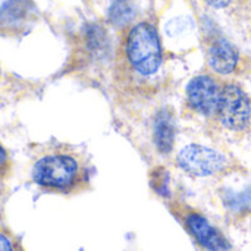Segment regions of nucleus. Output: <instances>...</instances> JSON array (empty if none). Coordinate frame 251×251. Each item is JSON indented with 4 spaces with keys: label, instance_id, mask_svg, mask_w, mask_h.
Returning a JSON list of instances; mask_svg holds the SVG:
<instances>
[{
    "label": "nucleus",
    "instance_id": "nucleus-1",
    "mask_svg": "<svg viewBox=\"0 0 251 251\" xmlns=\"http://www.w3.org/2000/svg\"><path fill=\"white\" fill-rule=\"evenodd\" d=\"M31 178L43 190L60 194L79 191L88 181L79 156L66 150H53L38 157L32 165Z\"/></svg>",
    "mask_w": 251,
    "mask_h": 251
},
{
    "label": "nucleus",
    "instance_id": "nucleus-2",
    "mask_svg": "<svg viewBox=\"0 0 251 251\" xmlns=\"http://www.w3.org/2000/svg\"><path fill=\"white\" fill-rule=\"evenodd\" d=\"M125 56L131 68L144 76L159 71L163 62V50L154 25L140 22L129 29L125 40Z\"/></svg>",
    "mask_w": 251,
    "mask_h": 251
},
{
    "label": "nucleus",
    "instance_id": "nucleus-3",
    "mask_svg": "<svg viewBox=\"0 0 251 251\" xmlns=\"http://www.w3.org/2000/svg\"><path fill=\"white\" fill-rule=\"evenodd\" d=\"M216 113L225 128L231 131H244L251 122V101L249 94L237 84L224 85Z\"/></svg>",
    "mask_w": 251,
    "mask_h": 251
},
{
    "label": "nucleus",
    "instance_id": "nucleus-4",
    "mask_svg": "<svg viewBox=\"0 0 251 251\" xmlns=\"http://www.w3.org/2000/svg\"><path fill=\"white\" fill-rule=\"evenodd\" d=\"M176 163L190 175L210 176L224 171L228 165V159L215 149L200 144H188L178 153Z\"/></svg>",
    "mask_w": 251,
    "mask_h": 251
},
{
    "label": "nucleus",
    "instance_id": "nucleus-5",
    "mask_svg": "<svg viewBox=\"0 0 251 251\" xmlns=\"http://www.w3.org/2000/svg\"><path fill=\"white\" fill-rule=\"evenodd\" d=\"M221 87L215 78L210 75H199L194 76L187 85V100L188 104L199 113L204 116H210L216 113Z\"/></svg>",
    "mask_w": 251,
    "mask_h": 251
},
{
    "label": "nucleus",
    "instance_id": "nucleus-6",
    "mask_svg": "<svg viewBox=\"0 0 251 251\" xmlns=\"http://www.w3.org/2000/svg\"><path fill=\"white\" fill-rule=\"evenodd\" d=\"M184 225L190 235L207 251H229L231 246L222 232L215 228L203 215L188 212L184 215Z\"/></svg>",
    "mask_w": 251,
    "mask_h": 251
},
{
    "label": "nucleus",
    "instance_id": "nucleus-7",
    "mask_svg": "<svg viewBox=\"0 0 251 251\" xmlns=\"http://www.w3.org/2000/svg\"><path fill=\"white\" fill-rule=\"evenodd\" d=\"M240 62V54L235 46L224 37H216L207 47V63L210 69L221 75L232 74Z\"/></svg>",
    "mask_w": 251,
    "mask_h": 251
},
{
    "label": "nucleus",
    "instance_id": "nucleus-8",
    "mask_svg": "<svg viewBox=\"0 0 251 251\" xmlns=\"http://www.w3.org/2000/svg\"><path fill=\"white\" fill-rule=\"evenodd\" d=\"M153 137L157 150L162 154H168L174 149L175 141V121L172 112L168 109H160L156 113L153 125Z\"/></svg>",
    "mask_w": 251,
    "mask_h": 251
},
{
    "label": "nucleus",
    "instance_id": "nucleus-9",
    "mask_svg": "<svg viewBox=\"0 0 251 251\" xmlns=\"http://www.w3.org/2000/svg\"><path fill=\"white\" fill-rule=\"evenodd\" d=\"M134 16H135V4L132 0H113L107 12L109 22L116 28H122L128 25L134 19Z\"/></svg>",
    "mask_w": 251,
    "mask_h": 251
},
{
    "label": "nucleus",
    "instance_id": "nucleus-10",
    "mask_svg": "<svg viewBox=\"0 0 251 251\" xmlns=\"http://www.w3.org/2000/svg\"><path fill=\"white\" fill-rule=\"evenodd\" d=\"M26 13V4L24 0H9L0 7V25L13 26L21 22Z\"/></svg>",
    "mask_w": 251,
    "mask_h": 251
},
{
    "label": "nucleus",
    "instance_id": "nucleus-11",
    "mask_svg": "<svg viewBox=\"0 0 251 251\" xmlns=\"http://www.w3.org/2000/svg\"><path fill=\"white\" fill-rule=\"evenodd\" d=\"M9 174H10V157L6 149L0 144V179L7 178Z\"/></svg>",
    "mask_w": 251,
    "mask_h": 251
},
{
    "label": "nucleus",
    "instance_id": "nucleus-12",
    "mask_svg": "<svg viewBox=\"0 0 251 251\" xmlns=\"http://www.w3.org/2000/svg\"><path fill=\"white\" fill-rule=\"evenodd\" d=\"M0 251H21L18 244L15 243V240L6 234L0 231Z\"/></svg>",
    "mask_w": 251,
    "mask_h": 251
},
{
    "label": "nucleus",
    "instance_id": "nucleus-13",
    "mask_svg": "<svg viewBox=\"0 0 251 251\" xmlns=\"http://www.w3.org/2000/svg\"><path fill=\"white\" fill-rule=\"evenodd\" d=\"M204 1L215 9H224L226 6H229L232 0H204Z\"/></svg>",
    "mask_w": 251,
    "mask_h": 251
},
{
    "label": "nucleus",
    "instance_id": "nucleus-14",
    "mask_svg": "<svg viewBox=\"0 0 251 251\" xmlns=\"http://www.w3.org/2000/svg\"><path fill=\"white\" fill-rule=\"evenodd\" d=\"M0 75H1V69H0Z\"/></svg>",
    "mask_w": 251,
    "mask_h": 251
}]
</instances>
